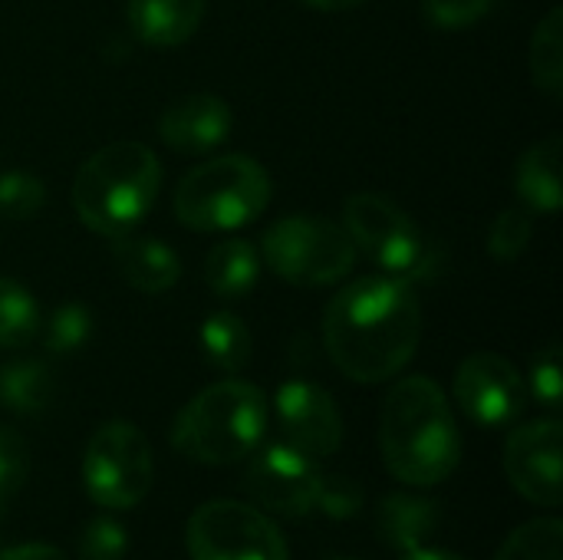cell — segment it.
Returning <instances> with one entry per match:
<instances>
[{"label": "cell", "instance_id": "1", "mask_svg": "<svg viewBox=\"0 0 563 560\" xmlns=\"http://www.w3.org/2000/svg\"><path fill=\"white\" fill-rule=\"evenodd\" d=\"M422 340V307L393 274L360 277L333 294L323 310V343L333 366L353 383L399 376Z\"/></svg>", "mask_w": 563, "mask_h": 560}, {"label": "cell", "instance_id": "2", "mask_svg": "<svg viewBox=\"0 0 563 560\" xmlns=\"http://www.w3.org/2000/svg\"><path fill=\"white\" fill-rule=\"evenodd\" d=\"M379 449L389 475L409 488H432L455 475L462 436L449 396L429 376L399 380L379 413Z\"/></svg>", "mask_w": 563, "mask_h": 560}, {"label": "cell", "instance_id": "3", "mask_svg": "<svg viewBox=\"0 0 563 560\" xmlns=\"http://www.w3.org/2000/svg\"><path fill=\"white\" fill-rule=\"evenodd\" d=\"M162 188V162L145 142H109L92 152L73 178L76 218L99 238L139 228Z\"/></svg>", "mask_w": 563, "mask_h": 560}, {"label": "cell", "instance_id": "4", "mask_svg": "<svg viewBox=\"0 0 563 560\" xmlns=\"http://www.w3.org/2000/svg\"><path fill=\"white\" fill-rule=\"evenodd\" d=\"M271 426L264 389L247 380H221L181 406L172 426L178 455L198 465H234L254 455Z\"/></svg>", "mask_w": 563, "mask_h": 560}, {"label": "cell", "instance_id": "5", "mask_svg": "<svg viewBox=\"0 0 563 560\" xmlns=\"http://www.w3.org/2000/svg\"><path fill=\"white\" fill-rule=\"evenodd\" d=\"M271 175L251 155H218L195 165L175 188L172 208L185 228L234 231L271 205Z\"/></svg>", "mask_w": 563, "mask_h": 560}, {"label": "cell", "instance_id": "6", "mask_svg": "<svg viewBox=\"0 0 563 560\" xmlns=\"http://www.w3.org/2000/svg\"><path fill=\"white\" fill-rule=\"evenodd\" d=\"M356 244L343 224L317 215L277 218L261 238L267 267L297 287H327L343 281L356 264Z\"/></svg>", "mask_w": 563, "mask_h": 560}, {"label": "cell", "instance_id": "7", "mask_svg": "<svg viewBox=\"0 0 563 560\" xmlns=\"http://www.w3.org/2000/svg\"><path fill=\"white\" fill-rule=\"evenodd\" d=\"M155 479L152 446L132 422H102L82 452V488L106 512H132Z\"/></svg>", "mask_w": 563, "mask_h": 560}, {"label": "cell", "instance_id": "8", "mask_svg": "<svg viewBox=\"0 0 563 560\" xmlns=\"http://www.w3.org/2000/svg\"><path fill=\"white\" fill-rule=\"evenodd\" d=\"M343 228L373 264L399 281L422 277L432 264V251L419 224L386 195L356 191L343 201Z\"/></svg>", "mask_w": 563, "mask_h": 560}, {"label": "cell", "instance_id": "9", "mask_svg": "<svg viewBox=\"0 0 563 560\" xmlns=\"http://www.w3.org/2000/svg\"><path fill=\"white\" fill-rule=\"evenodd\" d=\"M191 560H287L280 528L254 505L218 498L201 505L185 528Z\"/></svg>", "mask_w": 563, "mask_h": 560}, {"label": "cell", "instance_id": "10", "mask_svg": "<svg viewBox=\"0 0 563 560\" xmlns=\"http://www.w3.org/2000/svg\"><path fill=\"white\" fill-rule=\"evenodd\" d=\"M317 462L287 442H271L264 449L257 446L244 472V488L261 512L287 521H300L317 512Z\"/></svg>", "mask_w": 563, "mask_h": 560}, {"label": "cell", "instance_id": "11", "mask_svg": "<svg viewBox=\"0 0 563 560\" xmlns=\"http://www.w3.org/2000/svg\"><path fill=\"white\" fill-rule=\"evenodd\" d=\"M459 409L485 429H505L528 409V383L521 370L498 353H475L455 373Z\"/></svg>", "mask_w": 563, "mask_h": 560}, {"label": "cell", "instance_id": "12", "mask_svg": "<svg viewBox=\"0 0 563 560\" xmlns=\"http://www.w3.org/2000/svg\"><path fill=\"white\" fill-rule=\"evenodd\" d=\"M561 446L563 429L558 419H534L508 436L505 475L525 502L551 512L561 508Z\"/></svg>", "mask_w": 563, "mask_h": 560}, {"label": "cell", "instance_id": "13", "mask_svg": "<svg viewBox=\"0 0 563 560\" xmlns=\"http://www.w3.org/2000/svg\"><path fill=\"white\" fill-rule=\"evenodd\" d=\"M274 416L284 432V442L300 449L303 455L330 459L343 446V416L336 399L310 383V380H287L274 396Z\"/></svg>", "mask_w": 563, "mask_h": 560}, {"label": "cell", "instance_id": "14", "mask_svg": "<svg viewBox=\"0 0 563 560\" xmlns=\"http://www.w3.org/2000/svg\"><path fill=\"white\" fill-rule=\"evenodd\" d=\"M231 109L221 96L211 92H188L168 102L158 116V139L185 155L211 152L231 135Z\"/></svg>", "mask_w": 563, "mask_h": 560}, {"label": "cell", "instance_id": "15", "mask_svg": "<svg viewBox=\"0 0 563 560\" xmlns=\"http://www.w3.org/2000/svg\"><path fill=\"white\" fill-rule=\"evenodd\" d=\"M112 261L129 287H135L139 294H152V297L172 290L181 277V261L175 248H168L155 234L129 231V234L112 238Z\"/></svg>", "mask_w": 563, "mask_h": 560}, {"label": "cell", "instance_id": "16", "mask_svg": "<svg viewBox=\"0 0 563 560\" xmlns=\"http://www.w3.org/2000/svg\"><path fill=\"white\" fill-rule=\"evenodd\" d=\"M439 518H442V512L432 498L412 495V492H393L379 502L376 535L389 551L409 554L416 548H426L435 538Z\"/></svg>", "mask_w": 563, "mask_h": 560}, {"label": "cell", "instance_id": "17", "mask_svg": "<svg viewBox=\"0 0 563 560\" xmlns=\"http://www.w3.org/2000/svg\"><path fill=\"white\" fill-rule=\"evenodd\" d=\"M563 139L561 135H548L541 142H534L515 168V188L518 198L528 205V211L534 215H558L563 205Z\"/></svg>", "mask_w": 563, "mask_h": 560}, {"label": "cell", "instance_id": "18", "mask_svg": "<svg viewBox=\"0 0 563 560\" xmlns=\"http://www.w3.org/2000/svg\"><path fill=\"white\" fill-rule=\"evenodd\" d=\"M205 0H129L132 33L148 46H181L195 36Z\"/></svg>", "mask_w": 563, "mask_h": 560}, {"label": "cell", "instance_id": "19", "mask_svg": "<svg viewBox=\"0 0 563 560\" xmlns=\"http://www.w3.org/2000/svg\"><path fill=\"white\" fill-rule=\"evenodd\" d=\"M261 277V254L244 238H228L214 244L205 257V284L224 300H241L254 290Z\"/></svg>", "mask_w": 563, "mask_h": 560}, {"label": "cell", "instance_id": "20", "mask_svg": "<svg viewBox=\"0 0 563 560\" xmlns=\"http://www.w3.org/2000/svg\"><path fill=\"white\" fill-rule=\"evenodd\" d=\"M56 396V376L43 360H16L0 370V403L16 416H40Z\"/></svg>", "mask_w": 563, "mask_h": 560}, {"label": "cell", "instance_id": "21", "mask_svg": "<svg viewBox=\"0 0 563 560\" xmlns=\"http://www.w3.org/2000/svg\"><path fill=\"white\" fill-rule=\"evenodd\" d=\"M201 350L221 373H238L251 360V330L231 310H214L201 323Z\"/></svg>", "mask_w": 563, "mask_h": 560}, {"label": "cell", "instance_id": "22", "mask_svg": "<svg viewBox=\"0 0 563 560\" xmlns=\"http://www.w3.org/2000/svg\"><path fill=\"white\" fill-rule=\"evenodd\" d=\"M40 327L43 317L33 294L16 281L0 277V347L23 350L40 337Z\"/></svg>", "mask_w": 563, "mask_h": 560}, {"label": "cell", "instance_id": "23", "mask_svg": "<svg viewBox=\"0 0 563 560\" xmlns=\"http://www.w3.org/2000/svg\"><path fill=\"white\" fill-rule=\"evenodd\" d=\"M531 76L548 96L563 92V10L554 7L531 36Z\"/></svg>", "mask_w": 563, "mask_h": 560}, {"label": "cell", "instance_id": "24", "mask_svg": "<svg viewBox=\"0 0 563 560\" xmlns=\"http://www.w3.org/2000/svg\"><path fill=\"white\" fill-rule=\"evenodd\" d=\"M495 560H563V525L558 518H534L515 528Z\"/></svg>", "mask_w": 563, "mask_h": 560}, {"label": "cell", "instance_id": "25", "mask_svg": "<svg viewBox=\"0 0 563 560\" xmlns=\"http://www.w3.org/2000/svg\"><path fill=\"white\" fill-rule=\"evenodd\" d=\"M43 343L49 353L56 356H69L76 350L86 347V340L92 337V310L82 304H63L49 314L46 327H40Z\"/></svg>", "mask_w": 563, "mask_h": 560}, {"label": "cell", "instance_id": "26", "mask_svg": "<svg viewBox=\"0 0 563 560\" xmlns=\"http://www.w3.org/2000/svg\"><path fill=\"white\" fill-rule=\"evenodd\" d=\"M30 479V446L13 426H0V521Z\"/></svg>", "mask_w": 563, "mask_h": 560}, {"label": "cell", "instance_id": "27", "mask_svg": "<svg viewBox=\"0 0 563 560\" xmlns=\"http://www.w3.org/2000/svg\"><path fill=\"white\" fill-rule=\"evenodd\" d=\"M46 205V185L43 178L30 172H3L0 175V218L26 221L36 218Z\"/></svg>", "mask_w": 563, "mask_h": 560}, {"label": "cell", "instance_id": "28", "mask_svg": "<svg viewBox=\"0 0 563 560\" xmlns=\"http://www.w3.org/2000/svg\"><path fill=\"white\" fill-rule=\"evenodd\" d=\"M534 234V218L525 208H505L488 228V251L495 261H515L528 251Z\"/></svg>", "mask_w": 563, "mask_h": 560}, {"label": "cell", "instance_id": "29", "mask_svg": "<svg viewBox=\"0 0 563 560\" xmlns=\"http://www.w3.org/2000/svg\"><path fill=\"white\" fill-rule=\"evenodd\" d=\"M129 531L112 515H96L79 531V560H125Z\"/></svg>", "mask_w": 563, "mask_h": 560}, {"label": "cell", "instance_id": "30", "mask_svg": "<svg viewBox=\"0 0 563 560\" xmlns=\"http://www.w3.org/2000/svg\"><path fill=\"white\" fill-rule=\"evenodd\" d=\"M528 396H534L544 409L558 413L561 409L563 396V360H561V343H548L534 353L531 360V373H528Z\"/></svg>", "mask_w": 563, "mask_h": 560}, {"label": "cell", "instance_id": "31", "mask_svg": "<svg viewBox=\"0 0 563 560\" xmlns=\"http://www.w3.org/2000/svg\"><path fill=\"white\" fill-rule=\"evenodd\" d=\"M363 508V488L346 475H323L317 485V512H323L333 521H350Z\"/></svg>", "mask_w": 563, "mask_h": 560}, {"label": "cell", "instance_id": "32", "mask_svg": "<svg viewBox=\"0 0 563 560\" xmlns=\"http://www.w3.org/2000/svg\"><path fill=\"white\" fill-rule=\"evenodd\" d=\"M492 10V0H422V13L439 30H465Z\"/></svg>", "mask_w": 563, "mask_h": 560}, {"label": "cell", "instance_id": "33", "mask_svg": "<svg viewBox=\"0 0 563 560\" xmlns=\"http://www.w3.org/2000/svg\"><path fill=\"white\" fill-rule=\"evenodd\" d=\"M0 560H69L59 548L53 545H16V548H7L0 551Z\"/></svg>", "mask_w": 563, "mask_h": 560}, {"label": "cell", "instance_id": "34", "mask_svg": "<svg viewBox=\"0 0 563 560\" xmlns=\"http://www.w3.org/2000/svg\"><path fill=\"white\" fill-rule=\"evenodd\" d=\"M399 560H468V558H462V554H455V551H442V548H416V551L402 554Z\"/></svg>", "mask_w": 563, "mask_h": 560}, {"label": "cell", "instance_id": "35", "mask_svg": "<svg viewBox=\"0 0 563 560\" xmlns=\"http://www.w3.org/2000/svg\"><path fill=\"white\" fill-rule=\"evenodd\" d=\"M307 7H313V10H330V13H336V10H353V7H363L366 0H303Z\"/></svg>", "mask_w": 563, "mask_h": 560}, {"label": "cell", "instance_id": "36", "mask_svg": "<svg viewBox=\"0 0 563 560\" xmlns=\"http://www.w3.org/2000/svg\"><path fill=\"white\" fill-rule=\"evenodd\" d=\"M343 560H353V558H343Z\"/></svg>", "mask_w": 563, "mask_h": 560}]
</instances>
